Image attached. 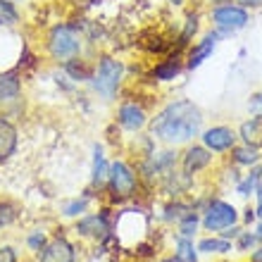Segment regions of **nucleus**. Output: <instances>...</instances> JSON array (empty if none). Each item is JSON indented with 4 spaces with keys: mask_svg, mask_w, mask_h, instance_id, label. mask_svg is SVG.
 Returning a JSON list of instances; mask_svg holds the SVG:
<instances>
[{
    "mask_svg": "<svg viewBox=\"0 0 262 262\" xmlns=\"http://www.w3.org/2000/svg\"><path fill=\"white\" fill-rule=\"evenodd\" d=\"M198 250H203V253H224V250H231V246H229V241L205 238V241H200Z\"/></svg>",
    "mask_w": 262,
    "mask_h": 262,
    "instance_id": "nucleus-19",
    "label": "nucleus"
},
{
    "mask_svg": "<svg viewBox=\"0 0 262 262\" xmlns=\"http://www.w3.org/2000/svg\"><path fill=\"white\" fill-rule=\"evenodd\" d=\"M107 165H105V158H103V150L96 148V158H93V184L96 186H103L105 179H107Z\"/></svg>",
    "mask_w": 262,
    "mask_h": 262,
    "instance_id": "nucleus-16",
    "label": "nucleus"
},
{
    "mask_svg": "<svg viewBox=\"0 0 262 262\" xmlns=\"http://www.w3.org/2000/svg\"><path fill=\"white\" fill-rule=\"evenodd\" d=\"M257 200H260V207H257V214L262 217V186L257 188Z\"/></svg>",
    "mask_w": 262,
    "mask_h": 262,
    "instance_id": "nucleus-33",
    "label": "nucleus"
},
{
    "mask_svg": "<svg viewBox=\"0 0 262 262\" xmlns=\"http://www.w3.org/2000/svg\"><path fill=\"white\" fill-rule=\"evenodd\" d=\"M14 207L7 205V203H0V229L7 227V224H12L14 222Z\"/></svg>",
    "mask_w": 262,
    "mask_h": 262,
    "instance_id": "nucleus-22",
    "label": "nucleus"
},
{
    "mask_svg": "<svg viewBox=\"0 0 262 262\" xmlns=\"http://www.w3.org/2000/svg\"><path fill=\"white\" fill-rule=\"evenodd\" d=\"M195 224H198V220H195V214H186V220L181 222V234H184V238H188V236L195 231Z\"/></svg>",
    "mask_w": 262,
    "mask_h": 262,
    "instance_id": "nucleus-24",
    "label": "nucleus"
},
{
    "mask_svg": "<svg viewBox=\"0 0 262 262\" xmlns=\"http://www.w3.org/2000/svg\"><path fill=\"white\" fill-rule=\"evenodd\" d=\"M234 158L238 165H253V162H257V150L255 145H246V148H238V150L234 152Z\"/></svg>",
    "mask_w": 262,
    "mask_h": 262,
    "instance_id": "nucleus-20",
    "label": "nucleus"
},
{
    "mask_svg": "<svg viewBox=\"0 0 262 262\" xmlns=\"http://www.w3.org/2000/svg\"><path fill=\"white\" fill-rule=\"evenodd\" d=\"M43 243H46V238H43V234H34L31 236V238H29V246H31V248L34 250H38L43 246Z\"/></svg>",
    "mask_w": 262,
    "mask_h": 262,
    "instance_id": "nucleus-28",
    "label": "nucleus"
},
{
    "mask_svg": "<svg viewBox=\"0 0 262 262\" xmlns=\"http://www.w3.org/2000/svg\"><path fill=\"white\" fill-rule=\"evenodd\" d=\"M250 107H253V110H260V115H262V96H257V100H253Z\"/></svg>",
    "mask_w": 262,
    "mask_h": 262,
    "instance_id": "nucleus-32",
    "label": "nucleus"
},
{
    "mask_svg": "<svg viewBox=\"0 0 262 262\" xmlns=\"http://www.w3.org/2000/svg\"><path fill=\"white\" fill-rule=\"evenodd\" d=\"M257 238H262V227H260V231H257Z\"/></svg>",
    "mask_w": 262,
    "mask_h": 262,
    "instance_id": "nucleus-35",
    "label": "nucleus"
},
{
    "mask_svg": "<svg viewBox=\"0 0 262 262\" xmlns=\"http://www.w3.org/2000/svg\"><path fill=\"white\" fill-rule=\"evenodd\" d=\"M79 231H81L83 236H96V238H100V236H105L110 229H107V222H105L103 217L93 214V217H86V220L79 222Z\"/></svg>",
    "mask_w": 262,
    "mask_h": 262,
    "instance_id": "nucleus-13",
    "label": "nucleus"
},
{
    "mask_svg": "<svg viewBox=\"0 0 262 262\" xmlns=\"http://www.w3.org/2000/svg\"><path fill=\"white\" fill-rule=\"evenodd\" d=\"M214 41H217L214 36H207V38H205L203 43H198V46H195V48L191 50V57H188V67H191V69L198 67V64L203 62V60H205V57L210 55V53H212Z\"/></svg>",
    "mask_w": 262,
    "mask_h": 262,
    "instance_id": "nucleus-15",
    "label": "nucleus"
},
{
    "mask_svg": "<svg viewBox=\"0 0 262 262\" xmlns=\"http://www.w3.org/2000/svg\"><path fill=\"white\" fill-rule=\"evenodd\" d=\"M195 29H198V24H195V17H188L186 29H184V34H181V38H179V46H186L188 38H191V34H195Z\"/></svg>",
    "mask_w": 262,
    "mask_h": 262,
    "instance_id": "nucleus-25",
    "label": "nucleus"
},
{
    "mask_svg": "<svg viewBox=\"0 0 262 262\" xmlns=\"http://www.w3.org/2000/svg\"><path fill=\"white\" fill-rule=\"evenodd\" d=\"M255 238L257 236H250V234H243L241 236V250H248L253 243H255Z\"/></svg>",
    "mask_w": 262,
    "mask_h": 262,
    "instance_id": "nucleus-29",
    "label": "nucleus"
},
{
    "mask_svg": "<svg viewBox=\"0 0 262 262\" xmlns=\"http://www.w3.org/2000/svg\"><path fill=\"white\" fill-rule=\"evenodd\" d=\"M14 250L12 248H0V262H14Z\"/></svg>",
    "mask_w": 262,
    "mask_h": 262,
    "instance_id": "nucleus-27",
    "label": "nucleus"
},
{
    "mask_svg": "<svg viewBox=\"0 0 262 262\" xmlns=\"http://www.w3.org/2000/svg\"><path fill=\"white\" fill-rule=\"evenodd\" d=\"M17 21V12H14L12 3L0 0V24H14Z\"/></svg>",
    "mask_w": 262,
    "mask_h": 262,
    "instance_id": "nucleus-21",
    "label": "nucleus"
},
{
    "mask_svg": "<svg viewBox=\"0 0 262 262\" xmlns=\"http://www.w3.org/2000/svg\"><path fill=\"white\" fill-rule=\"evenodd\" d=\"M200 124L203 115L198 107L191 100H177L152 119V134L165 143H186L198 136Z\"/></svg>",
    "mask_w": 262,
    "mask_h": 262,
    "instance_id": "nucleus-1",
    "label": "nucleus"
},
{
    "mask_svg": "<svg viewBox=\"0 0 262 262\" xmlns=\"http://www.w3.org/2000/svg\"><path fill=\"white\" fill-rule=\"evenodd\" d=\"M21 91V81L19 76L7 72V74H0V103L3 100H12V98L19 96Z\"/></svg>",
    "mask_w": 262,
    "mask_h": 262,
    "instance_id": "nucleus-12",
    "label": "nucleus"
},
{
    "mask_svg": "<svg viewBox=\"0 0 262 262\" xmlns=\"http://www.w3.org/2000/svg\"><path fill=\"white\" fill-rule=\"evenodd\" d=\"M212 21H214V27H220L222 31H236V29L246 27L248 12L236 5H220V7H214Z\"/></svg>",
    "mask_w": 262,
    "mask_h": 262,
    "instance_id": "nucleus-5",
    "label": "nucleus"
},
{
    "mask_svg": "<svg viewBox=\"0 0 262 262\" xmlns=\"http://www.w3.org/2000/svg\"><path fill=\"white\" fill-rule=\"evenodd\" d=\"M119 124L129 131H138L145 124V112L141 105L136 103H126L119 107Z\"/></svg>",
    "mask_w": 262,
    "mask_h": 262,
    "instance_id": "nucleus-9",
    "label": "nucleus"
},
{
    "mask_svg": "<svg viewBox=\"0 0 262 262\" xmlns=\"http://www.w3.org/2000/svg\"><path fill=\"white\" fill-rule=\"evenodd\" d=\"M238 3L246 7H262V0H238Z\"/></svg>",
    "mask_w": 262,
    "mask_h": 262,
    "instance_id": "nucleus-30",
    "label": "nucleus"
},
{
    "mask_svg": "<svg viewBox=\"0 0 262 262\" xmlns=\"http://www.w3.org/2000/svg\"><path fill=\"white\" fill-rule=\"evenodd\" d=\"M253 260H255V262H262V250H257L255 255H253Z\"/></svg>",
    "mask_w": 262,
    "mask_h": 262,
    "instance_id": "nucleus-34",
    "label": "nucleus"
},
{
    "mask_svg": "<svg viewBox=\"0 0 262 262\" xmlns=\"http://www.w3.org/2000/svg\"><path fill=\"white\" fill-rule=\"evenodd\" d=\"M5 3H14V0H5Z\"/></svg>",
    "mask_w": 262,
    "mask_h": 262,
    "instance_id": "nucleus-36",
    "label": "nucleus"
},
{
    "mask_svg": "<svg viewBox=\"0 0 262 262\" xmlns=\"http://www.w3.org/2000/svg\"><path fill=\"white\" fill-rule=\"evenodd\" d=\"M260 177H262V169H257L255 174H250L248 179H246V181H243V184H241V186H238V193L248 195V191H250V188H255V186H257V179H260Z\"/></svg>",
    "mask_w": 262,
    "mask_h": 262,
    "instance_id": "nucleus-23",
    "label": "nucleus"
},
{
    "mask_svg": "<svg viewBox=\"0 0 262 262\" xmlns=\"http://www.w3.org/2000/svg\"><path fill=\"white\" fill-rule=\"evenodd\" d=\"M107 179H110V188L115 198H129L136 188V177L124 162H115L107 172Z\"/></svg>",
    "mask_w": 262,
    "mask_h": 262,
    "instance_id": "nucleus-4",
    "label": "nucleus"
},
{
    "mask_svg": "<svg viewBox=\"0 0 262 262\" xmlns=\"http://www.w3.org/2000/svg\"><path fill=\"white\" fill-rule=\"evenodd\" d=\"M41 262H74V248L64 238H55L43 248Z\"/></svg>",
    "mask_w": 262,
    "mask_h": 262,
    "instance_id": "nucleus-8",
    "label": "nucleus"
},
{
    "mask_svg": "<svg viewBox=\"0 0 262 262\" xmlns=\"http://www.w3.org/2000/svg\"><path fill=\"white\" fill-rule=\"evenodd\" d=\"M203 143L210 148V150H229V148H234L236 143V134L227 126H212V129H207L203 134Z\"/></svg>",
    "mask_w": 262,
    "mask_h": 262,
    "instance_id": "nucleus-7",
    "label": "nucleus"
},
{
    "mask_svg": "<svg viewBox=\"0 0 262 262\" xmlns=\"http://www.w3.org/2000/svg\"><path fill=\"white\" fill-rule=\"evenodd\" d=\"M177 74H179V64L174 62V60H169V62H165V64H158L155 72H152V76L160 79V81H169V79H174Z\"/></svg>",
    "mask_w": 262,
    "mask_h": 262,
    "instance_id": "nucleus-17",
    "label": "nucleus"
},
{
    "mask_svg": "<svg viewBox=\"0 0 262 262\" xmlns=\"http://www.w3.org/2000/svg\"><path fill=\"white\" fill-rule=\"evenodd\" d=\"M72 3H74L76 7H89V5H93L96 0H72Z\"/></svg>",
    "mask_w": 262,
    "mask_h": 262,
    "instance_id": "nucleus-31",
    "label": "nucleus"
},
{
    "mask_svg": "<svg viewBox=\"0 0 262 262\" xmlns=\"http://www.w3.org/2000/svg\"><path fill=\"white\" fill-rule=\"evenodd\" d=\"M122 74H124V67H122L119 60L103 57L100 64H98L96 76H93V89L103 98H115V93L119 89V81H122Z\"/></svg>",
    "mask_w": 262,
    "mask_h": 262,
    "instance_id": "nucleus-2",
    "label": "nucleus"
},
{
    "mask_svg": "<svg viewBox=\"0 0 262 262\" xmlns=\"http://www.w3.org/2000/svg\"><path fill=\"white\" fill-rule=\"evenodd\" d=\"M172 262H195V250H193V243L188 238H181L179 241V250L174 255Z\"/></svg>",
    "mask_w": 262,
    "mask_h": 262,
    "instance_id": "nucleus-18",
    "label": "nucleus"
},
{
    "mask_svg": "<svg viewBox=\"0 0 262 262\" xmlns=\"http://www.w3.org/2000/svg\"><path fill=\"white\" fill-rule=\"evenodd\" d=\"M231 224H236V210L234 205H229V203H212L210 210L205 214V227L210 231H220V229H229Z\"/></svg>",
    "mask_w": 262,
    "mask_h": 262,
    "instance_id": "nucleus-6",
    "label": "nucleus"
},
{
    "mask_svg": "<svg viewBox=\"0 0 262 262\" xmlns=\"http://www.w3.org/2000/svg\"><path fill=\"white\" fill-rule=\"evenodd\" d=\"M86 210V200H76V203H69L67 207H64V214H69V217H74V214L83 212Z\"/></svg>",
    "mask_w": 262,
    "mask_h": 262,
    "instance_id": "nucleus-26",
    "label": "nucleus"
},
{
    "mask_svg": "<svg viewBox=\"0 0 262 262\" xmlns=\"http://www.w3.org/2000/svg\"><path fill=\"white\" fill-rule=\"evenodd\" d=\"M241 136L243 141L248 145H257L262 141V115H257V117H253L250 122H246V124L241 126Z\"/></svg>",
    "mask_w": 262,
    "mask_h": 262,
    "instance_id": "nucleus-14",
    "label": "nucleus"
},
{
    "mask_svg": "<svg viewBox=\"0 0 262 262\" xmlns=\"http://www.w3.org/2000/svg\"><path fill=\"white\" fill-rule=\"evenodd\" d=\"M210 160H212V155H210L205 148H191V150L184 155V169H186V174H193L210 165Z\"/></svg>",
    "mask_w": 262,
    "mask_h": 262,
    "instance_id": "nucleus-11",
    "label": "nucleus"
},
{
    "mask_svg": "<svg viewBox=\"0 0 262 262\" xmlns=\"http://www.w3.org/2000/svg\"><path fill=\"white\" fill-rule=\"evenodd\" d=\"M17 148V129L7 119L0 117V162L7 160Z\"/></svg>",
    "mask_w": 262,
    "mask_h": 262,
    "instance_id": "nucleus-10",
    "label": "nucleus"
},
{
    "mask_svg": "<svg viewBox=\"0 0 262 262\" xmlns=\"http://www.w3.org/2000/svg\"><path fill=\"white\" fill-rule=\"evenodd\" d=\"M79 48H81V41H79V36L72 27L62 24V27H55L50 31L48 50L55 60H72L79 53Z\"/></svg>",
    "mask_w": 262,
    "mask_h": 262,
    "instance_id": "nucleus-3",
    "label": "nucleus"
}]
</instances>
